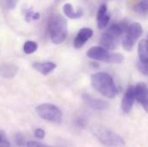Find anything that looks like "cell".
I'll list each match as a JSON object with an SVG mask.
<instances>
[{
    "label": "cell",
    "mask_w": 148,
    "mask_h": 147,
    "mask_svg": "<svg viewBox=\"0 0 148 147\" xmlns=\"http://www.w3.org/2000/svg\"><path fill=\"white\" fill-rule=\"evenodd\" d=\"M0 146H10V143L8 141L5 133L1 130H0Z\"/></svg>",
    "instance_id": "obj_21"
},
{
    "label": "cell",
    "mask_w": 148,
    "mask_h": 147,
    "mask_svg": "<svg viewBox=\"0 0 148 147\" xmlns=\"http://www.w3.org/2000/svg\"><path fill=\"white\" fill-rule=\"evenodd\" d=\"M15 141H16V144L19 146H25L26 145V142H25V138L24 136L20 133H17L16 135H15Z\"/></svg>",
    "instance_id": "obj_22"
},
{
    "label": "cell",
    "mask_w": 148,
    "mask_h": 147,
    "mask_svg": "<svg viewBox=\"0 0 148 147\" xmlns=\"http://www.w3.org/2000/svg\"><path fill=\"white\" fill-rule=\"evenodd\" d=\"M124 61V57L122 54L118 53H111L108 64H121Z\"/></svg>",
    "instance_id": "obj_19"
},
{
    "label": "cell",
    "mask_w": 148,
    "mask_h": 147,
    "mask_svg": "<svg viewBox=\"0 0 148 147\" xmlns=\"http://www.w3.org/2000/svg\"><path fill=\"white\" fill-rule=\"evenodd\" d=\"M36 112L41 119L54 123H60L63 117L62 111L52 103L39 104L36 107Z\"/></svg>",
    "instance_id": "obj_4"
},
{
    "label": "cell",
    "mask_w": 148,
    "mask_h": 147,
    "mask_svg": "<svg viewBox=\"0 0 148 147\" xmlns=\"http://www.w3.org/2000/svg\"><path fill=\"white\" fill-rule=\"evenodd\" d=\"M92 87L107 98H114L118 95V89L113 77L106 72H97L90 77Z\"/></svg>",
    "instance_id": "obj_1"
},
{
    "label": "cell",
    "mask_w": 148,
    "mask_h": 147,
    "mask_svg": "<svg viewBox=\"0 0 148 147\" xmlns=\"http://www.w3.org/2000/svg\"><path fill=\"white\" fill-rule=\"evenodd\" d=\"M93 36V30L90 28H82L78 33L77 34V36L74 39L73 46L75 48L79 49L84 46V45L86 43L87 40H89L91 36Z\"/></svg>",
    "instance_id": "obj_10"
},
{
    "label": "cell",
    "mask_w": 148,
    "mask_h": 147,
    "mask_svg": "<svg viewBox=\"0 0 148 147\" xmlns=\"http://www.w3.org/2000/svg\"><path fill=\"white\" fill-rule=\"evenodd\" d=\"M143 34V28L139 23H131L125 31V36L122 40V46L126 51H131L135 41Z\"/></svg>",
    "instance_id": "obj_5"
},
{
    "label": "cell",
    "mask_w": 148,
    "mask_h": 147,
    "mask_svg": "<svg viewBox=\"0 0 148 147\" xmlns=\"http://www.w3.org/2000/svg\"><path fill=\"white\" fill-rule=\"evenodd\" d=\"M38 48V45L36 41L33 40H28L23 45V51L27 54H31L35 53Z\"/></svg>",
    "instance_id": "obj_18"
},
{
    "label": "cell",
    "mask_w": 148,
    "mask_h": 147,
    "mask_svg": "<svg viewBox=\"0 0 148 147\" xmlns=\"http://www.w3.org/2000/svg\"><path fill=\"white\" fill-rule=\"evenodd\" d=\"M34 133H35L36 138H37V139H44V138H45V135H46L45 131H44L43 129H41V128H37V129H36Z\"/></svg>",
    "instance_id": "obj_24"
},
{
    "label": "cell",
    "mask_w": 148,
    "mask_h": 147,
    "mask_svg": "<svg viewBox=\"0 0 148 147\" xmlns=\"http://www.w3.org/2000/svg\"><path fill=\"white\" fill-rule=\"evenodd\" d=\"M92 133L98 141L107 146H125L124 139L116 133L104 126H97L92 129Z\"/></svg>",
    "instance_id": "obj_3"
},
{
    "label": "cell",
    "mask_w": 148,
    "mask_h": 147,
    "mask_svg": "<svg viewBox=\"0 0 148 147\" xmlns=\"http://www.w3.org/2000/svg\"><path fill=\"white\" fill-rule=\"evenodd\" d=\"M110 53V52H109V50H107L103 46H92L88 50L86 55L91 59L109 63Z\"/></svg>",
    "instance_id": "obj_6"
},
{
    "label": "cell",
    "mask_w": 148,
    "mask_h": 147,
    "mask_svg": "<svg viewBox=\"0 0 148 147\" xmlns=\"http://www.w3.org/2000/svg\"><path fill=\"white\" fill-rule=\"evenodd\" d=\"M100 43L102 46H103L107 50H114L117 46L118 38L113 36L108 32H105L104 34L102 35V37L100 39Z\"/></svg>",
    "instance_id": "obj_14"
},
{
    "label": "cell",
    "mask_w": 148,
    "mask_h": 147,
    "mask_svg": "<svg viewBox=\"0 0 148 147\" xmlns=\"http://www.w3.org/2000/svg\"><path fill=\"white\" fill-rule=\"evenodd\" d=\"M110 20V16L108 13V9L106 4H102L97 11V28L99 29H104Z\"/></svg>",
    "instance_id": "obj_11"
},
{
    "label": "cell",
    "mask_w": 148,
    "mask_h": 147,
    "mask_svg": "<svg viewBox=\"0 0 148 147\" xmlns=\"http://www.w3.org/2000/svg\"><path fill=\"white\" fill-rule=\"evenodd\" d=\"M47 28L53 44L59 45L66 40L67 37V22L63 16L60 14L53 15L49 18Z\"/></svg>",
    "instance_id": "obj_2"
},
{
    "label": "cell",
    "mask_w": 148,
    "mask_h": 147,
    "mask_svg": "<svg viewBox=\"0 0 148 147\" xmlns=\"http://www.w3.org/2000/svg\"><path fill=\"white\" fill-rule=\"evenodd\" d=\"M54 1H55V3H60L62 0H54Z\"/></svg>",
    "instance_id": "obj_29"
},
{
    "label": "cell",
    "mask_w": 148,
    "mask_h": 147,
    "mask_svg": "<svg viewBox=\"0 0 148 147\" xmlns=\"http://www.w3.org/2000/svg\"><path fill=\"white\" fill-rule=\"evenodd\" d=\"M26 146H29V147L47 146L45 144H43V143H41V142H38V141H29V142H27V143H26Z\"/></svg>",
    "instance_id": "obj_25"
},
{
    "label": "cell",
    "mask_w": 148,
    "mask_h": 147,
    "mask_svg": "<svg viewBox=\"0 0 148 147\" xmlns=\"http://www.w3.org/2000/svg\"><path fill=\"white\" fill-rule=\"evenodd\" d=\"M33 14H34V10L33 8H29L26 10L25 12V21L27 23H30L32 21V17H33Z\"/></svg>",
    "instance_id": "obj_23"
},
{
    "label": "cell",
    "mask_w": 148,
    "mask_h": 147,
    "mask_svg": "<svg viewBox=\"0 0 148 147\" xmlns=\"http://www.w3.org/2000/svg\"><path fill=\"white\" fill-rule=\"evenodd\" d=\"M33 68L38 72L44 76H47L52 72H53L56 68V64L52 61H44V62H34L32 64Z\"/></svg>",
    "instance_id": "obj_13"
},
{
    "label": "cell",
    "mask_w": 148,
    "mask_h": 147,
    "mask_svg": "<svg viewBox=\"0 0 148 147\" xmlns=\"http://www.w3.org/2000/svg\"><path fill=\"white\" fill-rule=\"evenodd\" d=\"M134 10L141 15H146L148 13V0H140L138 2L134 7Z\"/></svg>",
    "instance_id": "obj_17"
},
{
    "label": "cell",
    "mask_w": 148,
    "mask_h": 147,
    "mask_svg": "<svg viewBox=\"0 0 148 147\" xmlns=\"http://www.w3.org/2000/svg\"><path fill=\"white\" fill-rule=\"evenodd\" d=\"M17 1L18 0H7V6L10 10H13L16 3H17Z\"/></svg>",
    "instance_id": "obj_26"
},
{
    "label": "cell",
    "mask_w": 148,
    "mask_h": 147,
    "mask_svg": "<svg viewBox=\"0 0 148 147\" xmlns=\"http://www.w3.org/2000/svg\"><path fill=\"white\" fill-rule=\"evenodd\" d=\"M135 100H137L145 111L148 113V86L145 83H138L134 86Z\"/></svg>",
    "instance_id": "obj_7"
},
{
    "label": "cell",
    "mask_w": 148,
    "mask_h": 147,
    "mask_svg": "<svg viewBox=\"0 0 148 147\" xmlns=\"http://www.w3.org/2000/svg\"><path fill=\"white\" fill-rule=\"evenodd\" d=\"M136 67L140 73L145 75V76H148V64L142 63L139 60L136 64Z\"/></svg>",
    "instance_id": "obj_20"
},
{
    "label": "cell",
    "mask_w": 148,
    "mask_h": 147,
    "mask_svg": "<svg viewBox=\"0 0 148 147\" xmlns=\"http://www.w3.org/2000/svg\"><path fill=\"white\" fill-rule=\"evenodd\" d=\"M19 68L12 63H3L0 66V76L3 78L11 79L16 76Z\"/></svg>",
    "instance_id": "obj_12"
},
{
    "label": "cell",
    "mask_w": 148,
    "mask_h": 147,
    "mask_svg": "<svg viewBox=\"0 0 148 147\" xmlns=\"http://www.w3.org/2000/svg\"><path fill=\"white\" fill-rule=\"evenodd\" d=\"M82 99L86 105L95 110L104 111L109 108V103L106 101L95 98L88 93H83Z\"/></svg>",
    "instance_id": "obj_8"
},
{
    "label": "cell",
    "mask_w": 148,
    "mask_h": 147,
    "mask_svg": "<svg viewBox=\"0 0 148 147\" xmlns=\"http://www.w3.org/2000/svg\"><path fill=\"white\" fill-rule=\"evenodd\" d=\"M138 54L140 61L148 64V40H142L138 45Z\"/></svg>",
    "instance_id": "obj_16"
},
{
    "label": "cell",
    "mask_w": 148,
    "mask_h": 147,
    "mask_svg": "<svg viewBox=\"0 0 148 147\" xmlns=\"http://www.w3.org/2000/svg\"><path fill=\"white\" fill-rule=\"evenodd\" d=\"M63 12H64L65 16L70 19H77V18L82 17L84 15V10L82 9H78L77 10H74L73 5L69 3L64 4Z\"/></svg>",
    "instance_id": "obj_15"
},
{
    "label": "cell",
    "mask_w": 148,
    "mask_h": 147,
    "mask_svg": "<svg viewBox=\"0 0 148 147\" xmlns=\"http://www.w3.org/2000/svg\"><path fill=\"white\" fill-rule=\"evenodd\" d=\"M40 18V14L39 12H34L33 14V17H32V20L34 21H37Z\"/></svg>",
    "instance_id": "obj_28"
},
{
    "label": "cell",
    "mask_w": 148,
    "mask_h": 147,
    "mask_svg": "<svg viewBox=\"0 0 148 147\" xmlns=\"http://www.w3.org/2000/svg\"><path fill=\"white\" fill-rule=\"evenodd\" d=\"M135 101L134 86H129L121 100V109L125 113H130Z\"/></svg>",
    "instance_id": "obj_9"
},
{
    "label": "cell",
    "mask_w": 148,
    "mask_h": 147,
    "mask_svg": "<svg viewBox=\"0 0 148 147\" xmlns=\"http://www.w3.org/2000/svg\"><path fill=\"white\" fill-rule=\"evenodd\" d=\"M77 125L78 126H84L85 125L84 120L83 118H78V119L77 120Z\"/></svg>",
    "instance_id": "obj_27"
}]
</instances>
